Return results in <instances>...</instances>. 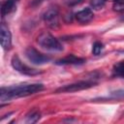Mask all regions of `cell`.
I'll return each instance as SVG.
<instances>
[{
    "label": "cell",
    "instance_id": "5",
    "mask_svg": "<svg viewBox=\"0 0 124 124\" xmlns=\"http://www.w3.org/2000/svg\"><path fill=\"white\" fill-rule=\"evenodd\" d=\"M25 55L27 59L35 65H43V64L47 63L50 60L49 56L41 53L39 50H37L33 46H28L25 49Z\"/></svg>",
    "mask_w": 124,
    "mask_h": 124
},
{
    "label": "cell",
    "instance_id": "6",
    "mask_svg": "<svg viewBox=\"0 0 124 124\" xmlns=\"http://www.w3.org/2000/svg\"><path fill=\"white\" fill-rule=\"evenodd\" d=\"M58 16H59V9L56 6H51L49 7L43 15V18L47 24V26L51 28H55L58 26Z\"/></svg>",
    "mask_w": 124,
    "mask_h": 124
},
{
    "label": "cell",
    "instance_id": "2",
    "mask_svg": "<svg viewBox=\"0 0 124 124\" xmlns=\"http://www.w3.org/2000/svg\"><path fill=\"white\" fill-rule=\"evenodd\" d=\"M37 43L39 44L41 47L46 50H50V51H62L63 50L62 44L48 32H43L42 34H40L37 38Z\"/></svg>",
    "mask_w": 124,
    "mask_h": 124
},
{
    "label": "cell",
    "instance_id": "18",
    "mask_svg": "<svg viewBox=\"0 0 124 124\" xmlns=\"http://www.w3.org/2000/svg\"><path fill=\"white\" fill-rule=\"evenodd\" d=\"M45 0H33L32 1V6H38L40 5L41 3H43Z\"/></svg>",
    "mask_w": 124,
    "mask_h": 124
},
{
    "label": "cell",
    "instance_id": "12",
    "mask_svg": "<svg viewBox=\"0 0 124 124\" xmlns=\"http://www.w3.org/2000/svg\"><path fill=\"white\" fill-rule=\"evenodd\" d=\"M40 119V112L38 110H32L26 115L25 121L27 123H35Z\"/></svg>",
    "mask_w": 124,
    "mask_h": 124
},
{
    "label": "cell",
    "instance_id": "1",
    "mask_svg": "<svg viewBox=\"0 0 124 124\" xmlns=\"http://www.w3.org/2000/svg\"><path fill=\"white\" fill-rule=\"evenodd\" d=\"M43 89L44 85L42 83H24L8 87L3 86L0 90V101L1 103H4L5 101H9L11 99L26 97L40 92Z\"/></svg>",
    "mask_w": 124,
    "mask_h": 124
},
{
    "label": "cell",
    "instance_id": "15",
    "mask_svg": "<svg viewBox=\"0 0 124 124\" xmlns=\"http://www.w3.org/2000/svg\"><path fill=\"white\" fill-rule=\"evenodd\" d=\"M112 8L116 12H123L124 11V0H115L113 2Z\"/></svg>",
    "mask_w": 124,
    "mask_h": 124
},
{
    "label": "cell",
    "instance_id": "4",
    "mask_svg": "<svg viewBox=\"0 0 124 124\" xmlns=\"http://www.w3.org/2000/svg\"><path fill=\"white\" fill-rule=\"evenodd\" d=\"M11 64H12V67L16 71H17L18 73H20L22 75H25V76H36V75H39V74L42 73V71H39V70L34 69V68H31V67L27 66L26 64H24L18 58L17 55H14L12 57Z\"/></svg>",
    "mask_w": 124,
    "mask_h": 124
},
{
    "label": "cell",
    "instance_id": "17",
    "mask_svg": "<svg viewBox=\"0 0 124 124\" xmlns=\"http://www.w3.org/2000/svg\"><path fill=\"white\" fill-rule=\"evenodd\" d=\"M84 0H69L68 1V5L70 6H75V5H78V4H80L81 2H83Z\"/></svg>",
    "mask_w": 124,
    "mask_h": 124
},
{
    "label": "cell",
    "instance_id": "19",
    "mask_svg": "<svg viewBox=\"0 0 124 124\" xmlns=\"http://www.w3.org/2000/svg\"><path fill=\"white\" fill-rule=\"evenodd\" d=\"M120 20H121V21H124V16H122L120 17Z\"/></svg>",
    "mask_w": 124,
    "mask_h": 124
},
{
    "label": "cell",
    "instance_id": "20",
    "mask_svg": "<svg viewBox=\"0 0 124 124\" xmlns=\"http://www.w3.org/2000/svg\"><path fill=\"white\" fill-rule=\"evenodd\" d=\"M109 1H113V2H114V1H115V0H109Z\"/></svg>",
    "mask_w": 124,
    "mask_h": 124
},
{
    "label": "cell",
    "instance_id": "14",
    "mask_svg": "<svg viewBox=\"0 0 124 124\" xmlns=\"http://www.w3.org/2000/svg\"><path fill=\"white\" fill-rule=\"evenodd\" d=\"M103 44L101 42H95L92 46V52L94 55H99L103 50Z\"/></svg>",
    "mask_w": 124,
    "mask_h": 124
},
{
    "label": "cell",
    "instance_id": "11",
    "mask_svg": "<svg viewBox=\"0 0 124 124\" xmlns=\"http://www.w3.org/2000/svg\"><path fill=\"white\" fill-rule=\"evenodd\" d=\"M112 75L113 77L124 78V61H120L113 66Z\"/></svg>",
    "mask_w": 124,
    "mask_h": 124
},
{
    "label": "cell",
    "instance_id": "7",
    "mask_svg": "<svg viewBox=\"0 0 124 124\" xmlns=\"http://www.w3.org/2000/svg\"><path fill=\"white\" fill-rule=\"evenodd\" d=\"M0 41H1V46H2V47L5 50L11 48V46H12V34L10 32L9 27L5 24V22L1 23V27H0Z\"/></svg>",
    "mask_w": 124,
    "mask_h": 124
},
{
    "label": "cell",
    "instance_id": "10",
    "mask_svg": "<svg viewBox=\"0 0 124 124\" xmlns=\"http://www.w3.org/2000/svg\"><path fill=\"white\" fill-rule=\"evenodd\" d=\"M19 0H3L2 1V5H1V16L2 17H4L5 16H8L9 14L13 13L16 8V5L18 4Z\"/></svg>",
    "mask_w": 124,
    "mask_h": 124
},
{
    "label": "cell",
    "instance_id": "9",
    "mask_svg": "<svg viewBox=\"0 0 124 124\" xmlns=\"http://www.w3.org/2000/svg\"><path fill=\"white\" fill-rule=\"evenodd\" d=\"M76 19L79 23H88L93 19V11L91 8H85L76 14Z\"/></svg>",
    "mask_w": 124,
    "mask_h": 124
},
{
    "label": "cell",
    "instance_id": "8",
    "mask_svg": "<svg viewBox=\"0 0 124 124\" xmlns=\"http://www.w3.org/2000/svg\"><path fill=\"white\" fill-rule=\"evenodd\" d=\"M85 62L84 58L78 57L74 54H70L66 57H63L59 60H57L55 63L57 65H81Z\"/></svg>",
    "mask_w": 124,
    "mask_h": 124
},
{
    "label": "cell",
    "instance_id": "16",
    "mask_svg": "<svg viewBox=\"0 0 124 124\" xmlns=\"http://www.w3.org/2000/svg\"><path fill=\"white\" fill-rule=\"evenodd\" d=\"M110 98H112V99H120V98H124V90H117V91L111 92Z\"/></svg>",
    "mask_w": 124,
    "mask_h": 124
},
{
    "label": "cell",
    "instance_id": "3",
    "mask_svg": "<svg viewBox=\"0 0 124 124\" xmlns=\"http://www.w3.org/2000/svg\"><path fill=\"white\" fill-rule=\"evenodd\" d=\"M95 85H96V82L91 81V80H79V81H77V82H74L71 84L61 86L58 89H56L55 92L56 93H72V92L88 89Z\"/></svg>",
    "mask_w": 124,
    "mask_h": 124
},
{
    "label": "cell",
    "instance_id": "13",
    "mask_svg": "<svg viewBox=\"0 0 124 124\" xmlns=\"http://www.w3.org/2000/svg\"><path fill=\"white\" fill-rule=\"evenodd\" d=\"M106 1L107 0H91L90 1V5H91L92 9H94V10H100V9H102L105 6Z\"/></svg>",
    "mask_w": 124,
    "mask_h": 124
}]
</instances>
